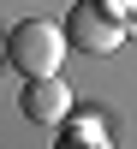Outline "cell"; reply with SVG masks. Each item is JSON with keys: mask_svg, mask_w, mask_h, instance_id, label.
Segmentation results:
<instances>
[{"mask_svg": "<svg viewBox=\"0 0 137 149\" xmlns=\"http://www.w3.org/2000/svg\"><path fill=\"white\" fill-rule=\"evenodd\" d=\"M0 54H6V66H18L24 78H48V72H60V60H66L72 48H66V30H60L54 18H18L6 30V42H0Z\"/></svg>", "mask_w": 137, "mask_h": 149, "instance_id": "1", "label": "cell"}, {"mask_svg": "<svg viewBox=\"0 0 137 149\" xmlns=\"http://www.w3.org/2000/svg\"><path fill=\"white\" fill-rule=\"evenodd\" d=\"M60 149H113V137H107L95 119H72L66 137H60Z\"/></svg>", "mask_w": 137, "mask_h": 149, "instance_id": "4", "label": "cell"}, {"mask_svg": "<svg viewBox=\"0 0 137 149\" xmlns=\"http://www.w3.org/2000/svg\"><path fill=\"white\" fill-rule=\"evenodd\" d=\"M18 107H24L30 125H66V119H72V90L60 84V72H48V78H24Z\"/></svg>", "mask_w": 137, "mask_h": 149, "instance_id": "3", "label": "cell"}, {"mask_svg": "<svg viewBox=\"0 0 137 149\" xmlns=\"http://www.w3.org/2000/svg\"><path fill=\"white\" fill-rule=\"evenodd\" d=\"M66 48H78V54H119V42H125V24L113 18V12L102 6V0H78V6L66 12Z\"/></svg>", "mask_w": 137, "mask_h": 149, "instance_id": "2", "label": "cell"}]
</instances>
